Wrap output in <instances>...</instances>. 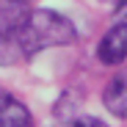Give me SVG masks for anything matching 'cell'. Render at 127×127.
<instances>
[{
	"mask_svg": "<svg viewBox=\"0 0 127 127\" xmlns=\"http://www.w3.org/2000/svg\"><path fill=\"white\" fill-rule=\"evenodd\" d=\"M75 39L77 31L64 14L53 8H31V14L22 22V31H19V47H22V55L28 58L50 47L72 44Z\"/></svg>",
	"mask_w": 127,
	"mask_h": 127,
	"instance_id": "obj_1",
	"label": "cell"
},
{
	"mask_svg": "<svg viewBox=\"0 0 127 127\" xmlns=\"http://www.w3.org/2000/svg\"><path fill=\"white\" fill-rule=\"evenodd\" d=\"M0 127H33L31 111L8 91H0Z\"/></svg>",
	"mask_w": 127,
	"mask_h": 127,
	"instance_id": "obj_4",
	"label": "cell"
},
{
	"mask_svg": "<svg viewBox=\"0 0 127 127\" xmlns=\"http://www.w3.org/2000/svg\"><path fill=\"white\" fill-rule=\"evenodd\" d=\"M75 127H108V124H105L102 119H97V116H77Z\"/></svg>",
	"mask_w": 127,
	"mask_h": 127,
	"instance_id": "obj_5",
	"label": "cell"
},
{
	"mask_svg": "<svg viewBox=\"0 0 127 127\" xmlns=\"http://www.w3.org/2000/svg\"><path fill=\"white\" fill-rule=\"evenodd\" d=\"M97 58L102 64H108V66H116V64L127 61V22H116L99 39Z\"/></svg>",
	"mask_w": 127,
	"mask_h": 127,
	"instance_id": "obj_2",
	"label": "cell"
},
{
	"mask_svg": "<svg viewBox=\"0 0 127 127\" xmlns=\"http://www.w3.org/2000/svg\"><path fill=\"white\" fill-rule=\"evenodd\" d=\"M102 105L108 108V113L119 116V119H127V69L116 72L108 86L102 91Z\"/></svg>",
	"mask_w": 127,
	"mask_h": 127,
	"instance_id": "obj_3",
	"label": "cell"
},
{
	"mask_svg": "<svg viewBox=\"0 0 127 127\" xmlns=\"http://www.w3.org/2000/svg\"><path fill=\"white\" fill-rule=\"evenodd\" d=\"M105 6H111V8H116V11H124L127 8V0H102Z\"/></svg>",
	"mask_w": 127,
	"mask_h": 127,
	"instance_id": "obj_6",
	"label": "cell"
},
{
	"mask_svg": "<svg viewBox=\"0 0 127 127\" xmlns=\"http://www.w3.org/2000/svg\"><path fill=\"white\" fill-rule=\"evenodd\" d=\"M0 3H8V6H28V0H0Z\"/></svg>",
	"mask_w": 127,
	"mask_h": 127,
	"instance_id": "obj_7",
	"label": "cell"
}]
</instances>
